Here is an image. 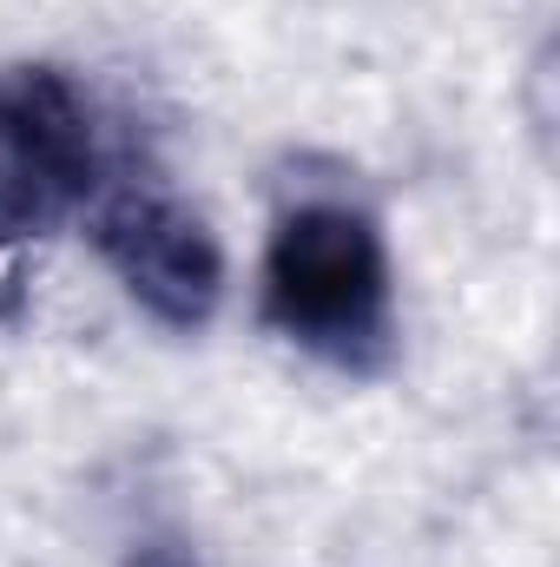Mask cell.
Masks as SVG:
<instances>
[{
    "mask_svg": "<svg viewBox=\"0 0 560 567\" xmlns=\"http://www.w3.org/2000/svg\"><path fill=\"white\" fill-rule=\"evenodd\" d=\"M100 185V145L80 86L60 66H0V231H60Z\"/></svg>",
    "mask_w": 560,
    "mask_h": 567,
    "instance_id": "2",
    "label": "cell"
},
{
    "mask_svg": "<svg viewBox=\"0 0 560 567\" xmlns=\"http://www.w3.org/2000/svg\"><path fill=\"white\" fill-rule=\"evenodd\" d=\"M93 238H100V258L113 265V278L126 284V297L165 330H205L218 317L225 251L205 231V218L185 212L178 198L126 185L100 205Z\"/></svg>",
    "mask_w": 560,
    "mask_h": 567,
    "instance_id": "3",
    "label": "cell"
},
{
    "mask_svg": "<svg viewBox=\"0 0 560 567\" xmlns=\"http://www.w3.org/2000/svg\"><path fill=\"white\" fill-rule=\"evenodd\" d=\"M265 317L336 370H383L396 350V284L376 218L350 198L290 205L265 251Z\"/></svg>",
    "mask_w": 560,
    "mask_h": 567,
    "instance_id": "1",
    "label": "cell"
},
{
    "mask_svg": "<svg viewBox=\"0 0 560 567\" xmlns=\"http://www.w3.org/2000/svg\"><path fill=\"white\" fill-rule=\"evenodd\" d=\"M126 567H198V555H191L185 542L152 535V542H133V548H126Z\"/></svg>",
    "mask_w": 560,
    "mask_h": 567,
    "instance_id": "5",
    "label": "cell"
},
{
    "mask_svg": "<svg viewBox=\"0 0 560 567\" xmlns=\"http://www.w3.org/2000/svg\"><path fill=\"white\" fill-rule=\"evenodd\" d=\"M27 310V258H20V238L0 231V330H13Z\"/></svg>",
    "mask_w": 560,
    "mask_h": 567,
    "instance_id": "4",
    "label": "cell"
}]
</instances>
